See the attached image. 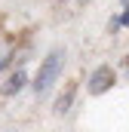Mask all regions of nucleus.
Here are the masks:
<instances>
[{"instance_id": "nucleus-1", "label": "nucleus", "mask_w": 129, "mask_h": 132, "mask_svg": "<svg viewBox=\"0 0 129 132\" xmlns=\"http://www.w3.org/2000/svg\"><path fill=\"white\" fill-rule=\"evenodd\" d=\"M62 68H64V49H52V52L40 62V71H37V77H34V92H37V95H46V92L52 89V83L59 80Z\"/></svg>"}, {"instance_id": "nucleus-2", "label": "nucleus", "mask_w": 129, "mask_h": 132, "mask_svg": "<svg viewBox=\"0 0 129 132\" xmlns=\"http://www.w3.org/2000/svg\"><path fill=\"white\" fill-rule=\"evenodd\" d=\"M114 80H117L114 68H108V65L95 68V71L89 74V95H101V92H108V89L114 86Z\"/></svg>"}, {"instance_id": "nucleus-3", "label": "nucleus", "mask_w": 129, "mask_h": 132, "mask_svg": "<svg viewBox=\"0 0 129 132\" xmlns=\"http://www.w3.org/2000/svg\"><path fill=\"white\" fill-rule=\"evenodd\" d=\"M25 83H28L25 68H15V71L6 77V83H3V95H19V92L25 89Z\"/></svg>"}, {"instance_id": "nucleus-4", "label": "nucleus", "mask_w": 129, "mask_h": 132, "mask_svg": "<svg viewBox=\"0 0 129 132\" xmlns=\"http://www.w3.org/2000/svg\"><path fill=\"white\" fill-rule=\"evenodd\" d=\"M71 104H74V86H68L62 95L55 98V114H68V111H71Z\"/></svg>"}, {"instance_id": "nucleus-5", "label": "nucleus", "mask_w": 129, "mask_h": 132, "mask_svg": "<svg viewBox=\"0 0 129 132\" xmlns=\"http://www.w3.org/2000/svg\"><path fill=\"white\" fill-rule=\"evenodd\" d=\"M117 28H129V12L117 15V19H111V31H117Z\"/></svg>"}, {"instance_id": "nucleus-6", "label": "nucleus", "mask_w": 129, "mask_h": 132, "mask_svg": "<svg viewBox=\"0 0 129 132\" xmlns=\"http://www.w3.org/2000/svg\"><path fill=\"white\" fill-rule=\"evenodd\" d=\"M9 55H12V49H3V52H0V68L9 65Z\"/></svg>"}, {"instance_id": "nucleus-7", "label": "nucleus", "mask_w": 129, "mask_h": 132, "mask_svg": "<svg viewBox=\"0 0 129 132\" xmlns=\"http://www.w3.org/2000/svg\"><path fill=\"white\" fill-rule=\"evenodd\" d=\"M77 3H80V6H83V3H89V0H77Z\"/></svg>"}, {"instance_id": "nucleus-8", "label": "nucleus", "mask_w": 129, "mask_h": 132, "mask_svg": "<svg viewBox=\"0 0 129 132\" xmlns=\"http://www.w3.org/2000/svg\"><path fill=\"white\" fill-rule=\"evenodd\" d=\"M120 3H129V0H120Z\"/></svg>"}]
</instances>
